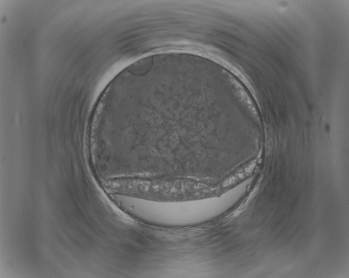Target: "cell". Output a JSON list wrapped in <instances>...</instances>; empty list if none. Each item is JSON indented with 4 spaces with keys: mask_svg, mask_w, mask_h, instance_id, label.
Returning <instances> with one entry per match:
<instances>
[{
    "mask_svg": "<svg viewBox=\"0 0 349 278\" xmlns=\"http://www.w3.org/2000/svg\"><path fill=\"white\" fill-rule=\"evenodd\" d=\"M153 64V57L148 56L135 62L128 67V70L134 75H143L151 69Z\"/></svg>",
    "mask_w": 349,
    "mask_h": 278,
    "instance_id": "cell-1",
    "label": "cell"
}]
</instances>
